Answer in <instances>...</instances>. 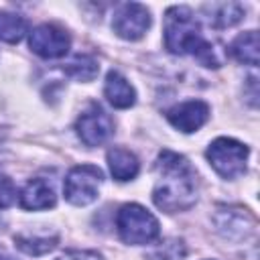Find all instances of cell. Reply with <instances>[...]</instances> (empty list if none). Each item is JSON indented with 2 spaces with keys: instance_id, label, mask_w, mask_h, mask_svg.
<instances>
[{
  "instance_id": "obj_6",
  "label": "cell",
  "mask_w": 260,
  "mask_h": 260,
  "mask_svg": "<svg viewBox=\"0 0 260 260\" xmlns=\"http://www.w3.org/2000/svg\"><path fill=\"white\" fill-rule=\"evenodd\" d=\"M150 26V12L146 6L138 2H126L122 4L112 18V28L118 37L126 41H138L144 37V32Z\"/></svg>"
},
{
  "instance_id": "obj_3",
  "label": "cell",
  "mask_w": 260,
  "mask_h": 260,
  "mask_svg": "<svg viewBox=\"0 0 260 260\" xmlns=\"http://www.w3.org/2000/svg\"><path fill=\"white\" fill-rule=\"evenodd\" d=\"M116 228L120 238L126 244H134V246L150 244L152 240L158 238L160 232L156 217L138 203H126L120 207L116 215Z\"/></svg>"
},
{
  "instance_id": "obj_21",
  "label": "cell",
  "mask_w": 260,
  "mask_h": 260,
  "mask_svg": "<svg viewBox=\"0 0 260 260\" xmlns=\"http://www.w3.org/2000/svg\"><path fill=\"white\" fill-rule=\"evenodd\" d=\"M0 260H12V258H8V256H0Z\"/></svg>"
},
{
  "instance_id": "obj_11",
  "label": "cell",
  "mask_w": 260,
  "mask_h": 260,
  "mask_svg": "<svg viewBox=\"0 0 260 260\" xmlns=\"http://www.w3.org/2000/svg\"><path fill=\"white\" fill-rule=\"evenodd\" d=\"M104 93H106V100L114 106V108H130L134 102H136V91L134 87L130 85V81L118 73V71H110L106 75V85H104Z\"/></svg>"
},
{
  "instance_id": "obj_19",
  "label": "cell",
  "mask_w": 260,
  "mask_h": 260,
  "mask_svg": "<svg viewBox=\"0 0 260 260\" xmlns=\"http://www.w3.org/2000/svg\"><path fill=\"white\" fill-rule=\"evenodd\" d=\"M16 201V185L8 175L0 173V209L10 207Z\"/></svg>"
},
{
  "instance_id": "obj_5",
  "label": "cell",
  "mask_w": 260,
  "mask_h": 260,
  "mask_svg": "<svg viewBox=\"0 0 260 260\" xmlns=\"http://www.w3.org/2000/svg\"><path fill=\"white\" fill-rule=\"evenodd\" d=\"M102 171L93 165H77L65 177V199L73 205H89L100 195Z\"/></svg>"
},
{
  "instance_id": "obj_2",
  "label": "cell",
  "mask_w": 260,
  "mask_h": 260,
  "mask_svg": "<svg viewBox=\"0 0 260 260\" xmlns=\"http://www.w3.org/2000/svg\"><path fill=\"white\" fill-rule=\"evenodd\" d=\"M165 47L173 55H193L205 67H219L215 49L203 39L199 22L187 6H171L165 12Z\"/></svg>"
},
{
  "instance_id": "obj_10",
  "label": "cell",
  "mask_w": 260,
  "mask_h": 260,
  "mask_svg": "<svg viewBox=\"0 0 260 260\" xmlns=\"http://www.w3.org/2000/svg\"><path fill=\"white\" fill-rule=\"evenodd\" d=\"M57 201L53 187L45 179H30L20 191V205L24 209H49Z\"/></svg>"
},
{
  "instance_id": "obj_9",
  "label": "cell",
  "mask_w": 260,
  "mask_h": 260,
  "mask_svg": "<svg viewBox=\"0 0 260 260\" xmlns=\"http://www.w3.org/2000/svg\"><path fill=\"white\" fill-rule=\"evenodd\" d=\"M169 122L181 130V132H195L199 130L207 118H209V106L201 100H189V102H183L179 106H175L173 110H169L167 114Z\"/></svg>"
},
{
  "instance_id": "obj_15",
  "label": "cell",
  "mask_w": 260,
  "mask_h": 260,
  "mask_svg": "<svg viewBox=\"0 0 260 260\" xmlns=\"http://www.w3.org/2000/svg\"><path fill=\"white\" fill-rule=\"evenodd\" d=\"M98 71H100V65L91 55H75L65 65V73L79 81H91L98 75Z\"/></svg>"
},
{
  "instance_id": "obj_20",
  "label": "cell",
  "mask_w": 260,
  "mask_h": 260,
  "mask_svg": "<svg viewBox=\"0 0 260 260\" xmlns=\"http://www.w3.org/2000/svg\"><path fill=\"white\" fill-rule=\"evenodd\" d=\"M59 260H102V256L91 250H71V252H65Z\"/></svg>"
},
{
  "instance_id": "obj_8",
  "label": "cell",
  "mask_w": 260,
  "mask_h": 260,
  "mask_svg": "<svg viewBox=\"0 0 260 260\" xmlns=\"http://www.w3.org/2000/svg\"><path fill=\"white\" fill-rule=\"evenodd\" d=\"M75 128H77L79 138L83 140V144L100 146L112 136L114 122L98 104H91L85 112H81V116L77 118Z\"/></svg>"
},
{
  "instance_id": "obj_16",
  "label": "cell",
  "mask_w": 260,
  "mask_h": 260,
  "mask_svg": "<svg viewBox=\"0 0 260 260\" xmlns=\"http://www.w3.org/2000/svg\"><path fill=\"white\" fill-rule=\"evenodd\" d=\"M244 16V8L236 2H228V4H217L213 6V16H209L215 26L219 28H225V26H232L236 22H240Z\"/></svg>"
},
{
  "instance_id": "obj_4",
  "label": "cell",
  "mask_w": 260,
  "mask_h": 260,
  "mask_svg": "<svg viewBox=\"0 0 260 260\" xmlns=\"http://www.w3.org/2000/svg\"><path fill=\"white\" fill-rule=\"evenodd\" d=\"M205 156L217 175L223 179H236L246 171L248 146L234 138H217L207 146Z\"/></svg>"
},
{
  "instance_id": "obj_1",
  "label": "cell",
  "mask_w": 260,
  "mask_h": 260,
  "mask_svg": "<svg viewBox=\"0 0 260 260\" xmlns=\"http://www.w3.org/2000/svg\"><path fill=\"white\" fill-rule=\"evenodd\" d=\"M158 181L152 191L154 205L167 213L185 211L197 201L195 171L189 160L173 150H162L156 158Z\"/></svg>"
},
{
  "instance_id": "obj_17",
  "label": "cell",
  "mask_w": 260,
  "mask_h": 260,
  "mask_svg": "<svg viewBox=\"0 0 260 260\" xmlns=\"http://www.w3.org/2000/svg\"><path fill=\"white\" fill-rule=\"evenodd\" d=\"M185 244L181 240H167L146 254V260H183Z\"/></svg>"
},
{
  "instance_id": "obj_7",
  "label": "cell",
  "mask_w": 260,
  "mask_h": 260,
  "mask_svg": "<svg viewBox=\"0 0 260 260\" xmlns=\"http://www.w3.org/2000/svg\"><path fill=\"white\" fill-rule=\"evenodd\" d=\"M28 45H30L32 53H37L43 59H59V57L67 55V51L71 47V39L63 28L45 22L30 30Z\"/></svg>"
},
{
  "instance_id": "obj_13",
  "label": "cell",
  "mask_w": 260,
  "mask_h": 260,
  "mask_svg": "<svg viewBox=\"0 0 260 260\" xmlns=\"http://www.w3.org/2000/svg\"><path fill=\"white\" fill-rule=\"evenodd\" d=\"M232 55L246 65H258L260 59V51H258V32L256 30H248L242 32L240 37H236V41L230 47Z\"/></svg>"
},
{
  "instance_id": "obj_18",
  "label": "cell",
  "mask_w": 260,
  "mask_h": 260,
  "mask_svg": "<svg viewBox=\"0 0 260 260\" xmlns=\"http://www.w3.org/2000/svg\"><path fill=\"white\" fill-rule=\"evenodd\" d=\"M14 242H16V246L22 250V252H26V254H32V256H41V254H45V252H49V250H53L55 248V244H57V238H26V236H16L14 238Z\"/></svg>"
},
{
  "instance_id": "obj_12",
  "label": "cell",
  "mask_w": 260,
  "mask_h": 260,
  "mask_svg": "<svg viewBox=\"0 0 260 260\" xmlns=\"http://www.w3.org/2000/svg\"><path fill=\"white\" fill-rule=\"evenodd\" d=\"M108 167H110V173L116 181H130L138 175V158L134 156V152L126 150V148H110L108 150Z\"/></svg>"
},
{
  "instance_id": "obj_14",
  "label": "cell",
  "mask_w": 260,
  "mask_h": 260,
  "mask_svg": "<svg viewBox=\"0 0 260 260\" xmlns=\"http://www.w3.org/2000/svg\"><path fill=\"white\" fill-rule=\"evenodd\" d=\"M28 30V22L14 12L0 10V41L4 43H18Z\"/></svg>"
}]
</instances>
